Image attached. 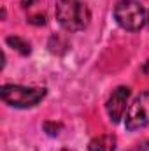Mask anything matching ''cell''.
I'll return each instance as SVG.
<instances>
[{
	"label": "cell",
	"mask_w": 149,
	"mask_h": 151,
	"mask_svg": "<svg viewBox=\"0 0 149 151\" xmlns=\"http://www.w3.org/2000/svg\"><path fill=\"white\" fill-rule=\"evenodd\" d=\"M56 19L67 32H81L90 25L91 11L81 0H58Z\"/></svg>",
	"instance_id": "1"
},
{
	"label": "cell",
	"mask_w": 149,
	"mask_h": 151,
	"mask_svg": "<svg viewBox=\"0 0 149 151\" xmlns=\"http://www.w3.org/2000/svg\"><path fill=\"white\" fill-rule=\"evenodd\" d=\"M2 100L18 109H28L37 106L39 102L46 97V88H28L19 84H4L0 88Z\"/></svg>",
	"instance_id": "2"
},
{
	"label": "cell",
	"mask_w": 149,
	"mask_h": 151,
	"mask_svg": "<svg viewBox=\"0 0 149 151\" xmlns=\"http://www.w3.org/2000/svg\"><path fill=\"white\" fill-rule=\"evenodd\" d=\"M114 19L128 32H139L148 23L146 11L137 0H119L114 7Z\"/></svg>",
	"instance_id": "3"
},
{
	"label": "cell",
	"mask_w": 149,
	"mask_h": 151,
	"mask_svg": "<svg viewBox=\"0 0 149 151\" xmlns=\"http://www.w3.org/2000/svg\"><path fill=\"white\" fill-rule=\"evenodd\" d=\"M149 125V90L140 93L128 107L125 127L130 132H135L139 128H144Z\"/></svg>",
	"instance_id": "4"
},
{
	"label": "cell",
	"mask_w": 149,
	"mask_h": 151,
	"mask_svg": "<svg viewBox=\"0 0 149 151\" xmlns=\"http://www.w3.org/2000/svg\"><path fill=\"white\" fill-rule=\"evenodd\" d=\"M130 88L128 86H117L116 90H112V93L107 99V104H105V109L109 114V119L112 123H119L123 114L126 111V104H128V99H130Z\"/></svg>",
	"instance_id": "5"
},
{
	"label": "cell",
	"mask_w": 149,
	"mask_h": 151,
	"mask_svg": "<svg viewBox=\"0 0 149 151\" xmlns=\"http://www.w3.org/2000/svg\"><path fill=\"white\" fill-rule=\"evenodd\" d=\"M116 137L112 134L107 135H98L95 139L90 141L88 144V151H114L116 150Z\"/></svg>",
	"instance_id": "6"
},
{
	"label": "cell",
	"mask_w": 149,
	"mask_h": 151,
	"mask_svg": "<svg viewBox=\"0 0 149 151\" xmlns=\"http://www.w3.org/2000/svg\"><path fill=\"white\" fill-rule=\"evenodd\" d=\"M5 42H7V46H11L12 49H16L19 55H23V56H27V55H30V44L27 42V40H23L21 37H16V35H9V37L5 39Z\"/></svg>",
	"instance_id": "7"
},
{
	"label": "cell",
	"mask_w": 149,
	"mask_h": 151,
	"mask_svg": "<svg viewBox=\"0 0 149 151\" xmlns=\"http://www.w3.org/2000/svg\"><path fill=\"white\" fill-rule=\"evenodd\" d=\"M42 128H44V132H47V135H58L60 130L63 128V125L56 123V121H44Z\"/></svg>",
	"instance_id": "8"
},
{
	"label": "cell",
	"mask_w": 149,
	"mask_h": 151,
	"mask_svg": "<svg viewBox=\"0 0 149 151\" xmlns=\"http://www.w3.org/2000/svg\"><path fill=\"white\" fill-rule=\"evenodd\" d=\"M28 23H34V25H44V23H46V16H44V14L30 16V18H28Z\"/></svg>",
	"instance_id": "9"
},
{
	"label": "cell",
	"mask_w": 149,
	"mask_h": 151,
	"mask_svg": "<svg viewBox=\"0 0 149 151\" xmlns=\"http://www.w3.org/2000/svg\"><path fill=\"white\" fill-rule=\"evenodd\" d=\"M130 151H149V141L142 142V144H137L135 148H132Z\"/></svg>",
	"instance_id": "10"
},
{
	"label": "cell",
	"mask_w": 149,
	"mask_h": 151,
	"mask_svg": "<svg viewBox=\"0 0 149 151\" xmlns=\"http://www.w3.org/2000/svg\"><path fill=\"white\" fill-rule=\"evenodd\" d=\"M35 2H37V0H21V7H25V9H27V7H32Z\"/></svg>",
	"instance_id": "11"
},
{
	"label": "cell",
	"mask_w": 149,
	"mask_h": 151,
	"mask_svg": "<svg viewBox=\"0 0 149 151\" xmlns=\"http://www.w3.org/2000/svg\"><path fill=\"white\" fill-rule=\"evenodd\" d=\"M142 70H144L146 74H149V60L146 62V63H144V67H142Z\"/></svg>",
	"instance_id": "12"
},
{
	"label": "cell",
	"mask_w": 149,
	"mask_h": 151,
	"mask_svg": "<svg viewBox=\"0 0 149 151\" xmlns=\"http://www.w3.org/2000/svg\"><path fill=\"white\" fill-rule=\"evenodd\" d=\"M58 151H74V150H70V148H62V150H58Z\"/></svg>",
	"instance_id": "13"
},
{
	"label": "cell",
	"mask_w": 149,
	"mask_h": 151,
	"mask_svg": "<svg viewBox=\"0 0 149 151\" xmlns=\"http://www.w3.org/2000/svg\"><path fill=\"white\" fill-rule=\"evenodd\" d=\"M148 25H149V14H148Z\"/></svg>",
	"instance_id": "14"
}]
</instances>
